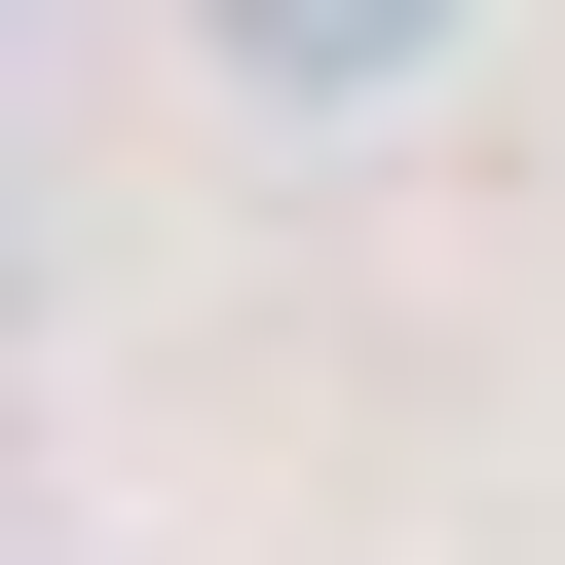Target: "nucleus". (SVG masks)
Wrapping results in <instances>:
<instances>
[{"mask_svg":"<svg viewBox=\"0 0 565 565\" xmlns=\"http://www.w3.org/2000/svg\"><path fill=\"white\" fill-rule=\"evenodd\" d=\"M452 39H490V0H189V76H226V114H415Z\"/></svg>","mask_w":565,"mask_h":565,"instance_id":"obj_1","label":"nucleus"}]
</instances>
